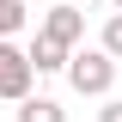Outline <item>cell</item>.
I'll use <instances>...</instances> for the list:
<instances>
[{"instance_id": "277c9868", "label": "cell", "mask_w": 122, "mask_h": 122, "mask_svg": "<svg viewBox=\"0 0 122 122\" xmlns=\"http://www.w3.org/2000/svg\"><path fill=\"white\" fill-rule=\"evenodd\" d=\"M25 55H30V67H37V73H67V61H73V49H67V43H55V37H43V30H37V43H30Z\"/></svg>"}, {"instance_id": "5b68a950", "label": "cell", "mask_w": 122, "mask_h": 122, "mask_svg": "<svg viewBox=\"0 0 122 122\" xmlns=\"http://www.w3.org/2000/svg\"><path fill=\"white\" fill-rule=\"evenodd\" d=\"M18 122H67V110H61L55 98H25V104H18Z\"/></svg>"}, {"instance_id": "7a4b0ae2", "label": "cell", "mask_w": 122, "mask_h": 122, "mask_svg": "<svg viewBox=\"0 0 122 122\" xmlns=\"http://www.w3.org/2000/svg\"><path fill=\"white\" fill-rule=\"evenodd\" d=\"M30 79H37L30 55L12 43V37H0V98H6V104H25L30 98Z\"/></svg>"}, {"instance_id": "8992f818", "label": "cell", "mask_w": 122, "mask_h": 122, "mask_svg": "<svg viewBox=\"0 0 122 122\" xmlns=\"http://www.w3.org/2000/svg\"><path fill=\"white\" fill-rule=\"evenodd\" d=\"M98 49L122 61V12H110V18H104V37H98Z\"/></svg>"}, {"instance_id": "52a82bcc", "label": "cell", "mask_w": 122, "mask_h": 122, "mask_svg": "<svg viewBox=\"0 0 122 122\" xmlns=\"http://www.w3.org/2000/svg\"><path fill=\"white\" fill-rule=\"evenodd\" d=\"M25 30V0H0V37Z\"/></svg>"}, {"instance_id": "6da1fadb", "label": "cell", "mask_w": 122, "mask_h": 122, "mask_svg": "<svg viewBox=\"0 0 122 122\" xmlns=\"http://www.w3.org/2000/svg\"><path fill=\"white\" fill-rule=\"evenodd\" d=\"M67 86H73L79 98H104V92L116 86V55H104V49H79V55L67 61Z\"/></svg>"}, {"instance_id": "9c48e42d", "label": "cell", "mask_w": 122, "mask_h": 122, "mask_svg": "<svg viewBox=\"0 0 122 122\" xmlns=\"http://www.w3.org/2000/svg\"><path fill=\"white\" fill-rule=\"evenodd\" d=\"M110 6H116V12H122V0H110Z\"/></svg>"}, {"instance_id": "ba28073f", "label": "cell", "mask_w": 122, "mask_h": 122, "mask_svg": "<svg viewBox=\"0 0 122 122\" xmlns=\"http://www.w3.org/2000/svg\"><path fill=\"white\" fill-rule=\"evenodd\" d=\"M98 122H122V98H110V104L98 110Z\"/></svg>"}, {"instance_id": "3957f363", "label": "cell", "mask_w": 122, "mask_h": 122, "mask_svg": "<svg viewBox=\"0 0 122 122\" xmlns=\"http://www.w3.org/2000/svg\"><path fill=\"white\" fill-rule=\"evenodd\" d=\"M37 30H43V37H55V43H67V49H73L79 37H86V12H79V6H49V12H43V25H37Z\"/></svg>"}]
</instances>
